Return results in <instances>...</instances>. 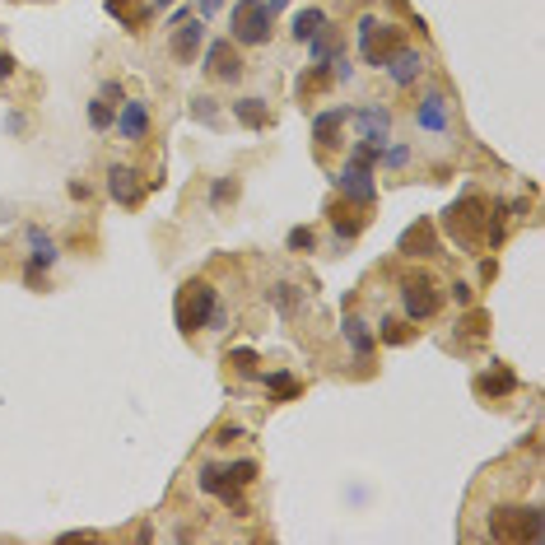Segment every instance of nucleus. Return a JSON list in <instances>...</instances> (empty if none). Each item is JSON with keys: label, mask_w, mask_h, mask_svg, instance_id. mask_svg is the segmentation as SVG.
<instances>
[{"label": "nucleus", "mask_w": 545, "mask_h": 545, "mask_svg": "<svg viewBox=\"0 0 545 545\" xmlns=\"http://www.w3.org/2000/svg\"><path fill=\"white\" fill-rule=\"evenodd\" d=\"M196 117H206V121H215V103H210V98H196V108H191Z\"/></svg>", "instance_id": "35"}, {"label": "nucleus", "mask_w": 545, "mask_h": 545, "mask_svg": "<svg viewBox=\"0 0 545 545\" xmlns=\"http://www.w3.org/2000/svg\"><path fill=\"white\" fill-rule=\"evenodd\" d=\"M327 215H331V229H336L340 242H350V238H359L363 229H369V215H363V206H354V200H331Z\"/></svg>", "instance_id": "10"}, {"label": "nucleus", "mask_w": 545, "mask_h": 545, "mask_svg": "<svg viewBox=\"0 0 545 545\" xmlns=\"http://www.w3.org/2000/svg\"><path fill=\"white\" fill-rule=\"evenodd\" d=\"M219 5H224V0H200V14H206V19H210V14H215Z\"/></svg>", "instance_id": "40"}, {"label": "nucleus", "mask_w": 545, "mask_h": 545, "mask_svg": "<svg viewBox=\"0 0 545 545\" xmlns=\"http://www.w3.org/2000/svg\"><path fill=\"white\" fill-rule=\"evenodd\" d=\"M419 126H429V131H448V98H443V94H429V98H424V103H419Z\"/></svg>", "instance_id": "22"}, {"label": "nucleus", "mask_w": 545, "mask_h": 545, "mask_svg": "<svg viewBox=\"0 0 545 545\" xmlns=\"http://www.w3.org/2000/svg\"><path fill=\"white\" fill-rule=\"evenodd\" d=\"M233 37L242 47L271 43V14H266L261 0H238V5H233Z\"/></svg>", "instance_id": "7"}, {"label": "nucleus", "mask_w": 545, "mask_h": 545, "mask_svg": "<svg viewBox=\"0 0 545 545\" xmlns=\"http://www.w3.org/2000/svg\"><path fill=\"white\" fill-rule=\"evenodd\" d=\"M233 117L242 121V126H252V131L271 126V108H266V98H238V103H233Z\"/></svg>", "instance_id": "21"}, {"label": "nucleus", "mask_w": 545, "mask_h": 545, "mask_svg": "<svg viewBox=\"0 0 545 545\" xmlns=\"http://www.w3.org/2000/svg\"><path fill=\"white\" fill-rule=\"evenodd\" d=\"M321 24H327V14H321L317 5H313V10H303V14L294 19V37H298V43H308V37H313Z\"/></svg>", "instance_id": "25"}, {"label": "nucleus", "mask_w": 545, "mask_h": 545, "mask_svg": "<svg viewBox=\"0 0 545 545\" xmlns=\"http://www.w3.org/2000/svg\"><path fill=\"white\" fill-rule=\"evenodd\" d=\"M108 10H112V19H121V24H126V28H135L140 19H145V14L135 10V0H108Z\"/></svg>", "instance_id": "26"}, {"label": "nucleus", "mask_w": 545, "mask_h": 545, "mask_svg": "<svg viewBox=\"0 0 545 545\" xmlns=\"http://www.w3.org/2000/svg\"><path fill=\"white\" fill-rule=\"evenodd\" d=\"M112 121H117V117H112V103H89V126H94V131H108Z\"/></svg>", "instance_id": "29"}, {"label": "nucleus", "mask_w": 545, "mask_h": 545, "mask_svg": "<svg viewBox=\"0 0 545 545\" xmlns=\"http://www.w3.org/2000/svg\"><path fill=\"white\" fill-rule=\"evenodd\" d=\"M387 70H392V85H415L419 79V70H424V61H419V52H411V47H401V52H392L387 56Z\"/></svg>", "instance_id": "14"}, {"label": "nucleus", "mask_w": 545, "mask_h": 545, "mask_svg": "<svg viewBox=\"0 0 545 545\" xmlns=\"http://www.w3.org/2000/svg\"><path fill=\"white\" fill-rule=\"evenodd\" d=\"M350 121V112L346 108H331V112H321L317 121H313V135H317V145L321 150H331V145H340V126Z\"/></svg>", "instance_id": "19"}, {"label": "nucleus", "mask_w": 545, "mask_h": 545, "mask_svg": "<svg viewBox=\"0 0 545 545\" xmlns=\"http://www.w3.org/2000/svg\"><path fill=\"white\" fill-rule=\"evenodd\" d=\"M206 70L215 75V79H224V85H233V79H242V56H238V47L233 43H210L206 47Z\"/></svg>", "instance_id": "11"}, {"label": "nucleus", "mask_w": 545, "mask_h": 545, "mask_svg": "<svg viewBox=\"0 0 545 545\" xmlns=\"http://www.w3.org/2000/svg\"><path fill=\"white\" fill-rule=\"evenodd\" d=\"M271 303L289 317V313H298V289H294V285H275V289H271Z\"/></svg>", "instance_id": "27"}, {"label": "nucleus", "mask_w": 545, "mask_h": 545, "mask_svg": "<svg viewBox=\"0 0 545 545\" xmlns=\"http://www.w3.org/2000/svg\"><path fill=\"white\" fill-rule=\"evenodd\" d=\"M252 480H256V461L252 457L229 461V467H215V461L200 467V490L215 494V499H224L229 508H242V490H248Z\"/></svg>", "instance_id": "2"}, {"label": "nucleus", "mask_w": 545, "mask_h": 545, "mask_svg": "<svg viewBox=\"0 0 545 545\" xmlns=\"http://www.w3.org/2000/svg\"><path fill=\"white\" fill-rule=\"evenodd\" d=\"M484 327H490V317H484V313H471V321L461 317V336H471V340H484Z\"/></svg>", "instance_id": "31"}, {"label": "nucleus", "mask_w": 545, "mask_h": 545, "mask_svg": "<svg viewBox=\"0 0 545 545\" xmlns=\"http://www.w3.org/2000/svg\"><path fill=\"white\" fill-rule=\"evenodd\" d=\"M378 336H382V346H411V340H415V327H411V321H401V317H382Z\"/></svg>", "instance_id": "23"}, {"label": "nucleus", "mask_w": 545, "mask_h": 545, "mask_svg": "<svg viewBox=\"0 0 545 545\" xmlns=\"http://www.w3.org/2000/svg\"><path fill=\"white\" fill-rule=\"evenodd\" d=\"M117 131L126 135V140H145V131H150V108L145 103H121V117H117Z\"/></svg>", "instance_id": "16"}, {"label": "nucleus", "mask_w": 545, "mask_h": 545, "mask_svg": "<svg viewBox=\"0 0 545 545\" xmlns=\"http://www.w3.org/2000/svg\"><path fill=\"white\" fill-rule=\"evenodd\" d=\"M401 298H406V313H411V321H429L438 308H443V289L434 285L424 271H415V275H406L401 280Z\"/></svg>", "instance_id": "6"}, {"label": "nucleus", "mask_w": 545, "mask_h": 545, "mask_svg": "<svg viewBox=\"0 0 545 545\" xmlns=\"http://www.w3.org/2000/svg\"><path fill=\"white\" fill-rule=\"evenodd\" d=\"M406 47V33L396 24H382V19H359V56L369 66H387V56Z\"/></svg>", "instance_id": "5"}, {"label": "nucleus", "mask_w": 545, "mask_h": 545, "mask_svg": "<svg viewBox=\"0 0 545 545\" xmlns=\"http://www.w3.org/2000/svg\"><path fill=\"white\" fill-rule=\"evenodd\" d=\"M327 79H331V75H327V66H313L308 75H303V85H298V94H313V89H321V85H327Z\"/></svg>", "instance_id": "32"}, {"label": "nucleus", "mask_w": 545, "mask_h": 545, "mask_svg": "<svg viewBox=\"0 0 545 545\" xmlns=\"http://www.w3.org/2000/svg\"><path fill=\"white\" fill-rule=\"evenodd\" d=\"M285 5H289V0H266V14H271V19H275V14H280V10H285Z\"/></svg>", "instance_id": "41"}, {"label": "nucleus", "mask_w": 545, "mask_h": 545, "mask_svg": "<svg viewBox=\"0 0 545 545\" xmlns=\"http://www.w3.org/2000/svg\"><path fill=\"white\" fill-rule=\"evenodd\" d=\"M10 75H14V56L0 52V79H10Z\"/></svg>", "instance_id": "36"}, {"label": "nucleus", "mask_w": 545, "mask_h": 545, "mask_svg": "<svg viewBox=\"0 0 545 545\" xmlns=\"http://www.w3.org/2000/svg\"><path fill=\"white\" fill-rule=\"evenodd\" d=\"M28 242H33V256H28V280H33V285H43V271L56 261V248H52V238H47L43 229H33V233H28Z\"/></svg>", "instance_id": "15"}, {"label": "nucleus", "mask_w": 545, "mask_h": 545, "mask_svg": "<svg viewBox=\"0 0 545 545\" xmlns=\"http://www.w3.org/2000/svg\"><path fill=\"white\" fill-rule=\"evenodd\" d=\"M396 252H406V256H434L438 252V233L429 219H415V224L396 238Z\"/></svg>", "instance_id": "12"}, {"label": "nucleus", "mask_w": 545, "mask_h": 545, "mask_svg": "<svg viewBox=\"0 0 545 545\" xmlns=\"http://www.w3.org/2000/svg\"><path fill=\"white\" fill-rule=\"evenodd\" d=\"M108 191H112V200L117 206H140V196H145V187H140V177L126 168V164H117L112 173H108Z\"/></svg>", "instance_id": "13"}, {"label": "nucleus", "mask_w": 545, "mask_h": 545, "mask_svg": "<svg viewBox=\"0 0 545 545\" xmlns=\"http://www.w3.org/2000/svg\"><path fill=\"white\" fill-rule=\"evenodd\" d=\"M308 43H313V66H331V61L340 56V33L327 28V24H321V28L308 37Z\"/></svg>", "instance_id": "20"}, {"label": "nucleus", "mask_w": 545, "mask_h": 545, "mask_svg": "<svg viewBox=\"0 0 545 545\" xmlns=\"http://www.w3.org/2000/svg\"><path fill=\"white\" fill-rule=\"evenodd\" d=\"M229 363H233L238 373L252 378V373H256V350H229Z\"/></svg>", "instance_id": "30"}, {"label": "nucleus", "mask_w": 545, "mask_h": 545, "mask_svg": "<svg viewBox=\"0 0 545 545\" xmlns=\"http://www.w3.org/2000/svg\"><path fill=\"white\" fill-rule=\"evenodd\" d=\"M354 117V131H359V140L363 145H387L392 140V112L382 108V103H369V108H359V112H350Z\"/></svg>", "instance_id": "8"}, {"label": "nucleus", "mask_w": 545, "mask_h": 545, "mask_svg": "<svg viewBox=\"0 0 545 545\" xmlns=\"http://www.w3.org/2000/svg\"><path fill=\"white\" fill-rule=\"evenodd\" d=\"M266 387H271V396H298V392H303L298 378H289V373H271Z\"/></svg>", "instance_id": "28"}, {"label": "nucleus", "mask_w": 545, "mask_h": 545, "mask_svg": "<svg viewBox=\"0 0 545 545\" xmlns=\"http://www.w3.org/2000/svg\"><path fill=\"white\" fill-rule=\"evenodd\" d=\"M513 387H517V373L503 369V363H494V369H484V373L476 378V392H480V396H508Z\"/></svg>", "instance_id": "17"}, {"label": "nucleus", "mask_w": 545, "mask_h": 545, "mask_svg": "<svg viewBox=\"0 0 545 545\" xmlns=\"http://www.w3.org/2000/svg\"><path fill=\"white\" fill-rule=\"evenodd\" d=\"M452 298L461 303V308H467V303H471V285H452Z\"/></svg>", "instance_id": "37"}, {"label": "nucleus", "mask_w": 545, "mask_h": 545, "mask_svg": "<svg viewBox=\"0 0 545 545\" xmlns=\"http://www.w3.org/2000/svg\"><path fill=\"white\" fill-rule=\"evenodd\" d=\"M346 340L354 346V354H359V359H369V354H373V336H369V327H363L359 317H346Z\"/></svg>", "instance_id": "24"}, {"label": "nucleus", "mask_w": 545, "mask_h": 545, "mask_svg": "<svg viewBox=\"0 0 545 545\" xmlns=\"http://www.w3.org/2000/svg\"><path fill=\"white\" fill-rule=\"evenodd\" d=\"M103 98L108 103H121V85H103Z\"/></svg>", "instance_id": "39"}, {"label": "nucleus", "mask_w": 545, "mask_h": 545, "mask_svg": "<svg viewBox=\"0 0 545 545\" xmlns=\"http://www.w3.org/2000/svg\"><path fill=\"white\" fill-rule=\"evenodd\" d=\"M545 536V517L532 503H503L490 513V541H513V545H536Z\"/></svg>", "instance_id": "1"}, {"label": "nucleus", "mask_w": 545, "mask_h": 545, "mask_svg": "<svg viewBox=\"0 0 545 545\" xmlns=\"http://www.w3.org/2000/svg\"><path fill=\"white\" fill-rule=\"evenodd\" d=\"M484 215H490V200L484 196H461L448 206V215H443V229H448V238L457 242V248H476V242L484 238Z\"/></svg>", "instance_id": "3"}, {"label": "nucleus", "mask_w": 545, "mask_h": 545, "mask_svg": "<svg viewBox=\"0 0 545 545\" xmlns=\"http://www.w3.org/2000/svg\"><path fill=\"white\" fill-rule=\"evenodd\" d=\"M215 308H219V298H215V289L206 285V280H187L182 294H177V331L196 336L200 327H210Z\"/></svg>", "instance_id": "4"}, {"label": "nucleus", "mask_w": 545, "mask_h": 545, "mask_svg": "<svg viewBox=\"0 0 545 545\" xmlns=\"http://www.w3.org/2000/svg\"><path fill=\"white\" fill-rule=\"evenodd\" d=\"M289 248H294V252H308V248H313V229H294V233H289Z\"/></svg>", "instance_id": "34"}, {"label": "nucleus", "mask_w": 545, "mask_h": 545, "mask_svg": "<svg viewBox=\"0 0 545 545\" xmlns=\"http://www.w3.org/2000/svg\"><path fill=\"white\" fill-rule=\"evenodd\" d=\"M229 196H233V177H219V182H215V191H210V200H215V206H224Z\"/></svg>", "instance_id": "33"}, {"label": "nucleus", "mask_w": 545, "mask_h": 545, "mask_svg": "<svg viewBox=\"0 0 545 545\" xmlns=\"http://www.w3.org/2000/svg\"><path fill=\"white\" fill-rule=\"evenodd\" d=\"M238 438H248V434H242V429H219L215 443H238Z\"/></svg>", "instance_id": "38"}, {"label": "nucleus", "mask_w": 545, "mask_h": 545, "mask_svg": "<svg viewBox=\"0 0 545 545\" xmlns=\"http://www.w3.org/2000/svg\"><path fill=\"white\" fill-rule=\"evenodd\" d=\"M336 187L346 191V200H354V206H363V210L373 206V177H369V164H354V159H350V164L336 173Z\"/></svg>", "instance_id": "9"}, {"label": "nucleus", "mask_w": 545, "mask_h": 545, "mask_svg": "<svg viewBox=\"0 0 545 545\" xmlns=\"http://www.w3.org/2000/svg\"><path fill=\"white\" fill-rule=\"evenodd\" d=\"M200 37H206V28H200L196 19H182L177 33H173V56H177V61H196V52H200Z\"/></svg>", "instance_id": "18"}, {"label": "nucleus", "mask_w": 545, "mask_h": 545, "mask_svg": "<svg viewBox=\"0 0 545 545\" xmlns=\"http://www.w3.org/2000/svg\"><path fill=\"white\" fill-rule=\"evenodd\" d=\"M154 5H168V0H154Z\"/></svg>", "instance_id": "42"}]
</instances>
